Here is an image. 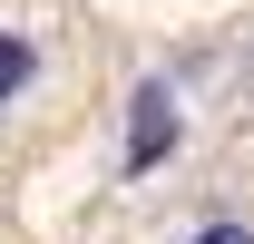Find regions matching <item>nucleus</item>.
<instances>
[{
    "instance_id": "f257e3e1",
    "label": "nucleus",
    "mask_w": 254,
    "mask_h": 244,
    "mask_svg": "<svg viewBox=\"0 0 254 244\" xmlns=\"http://www.w3.org/2000/svg\"><path fill=\"white\" fill-rule=\"evenodd\" d=\"M176 88H166V78H147V88L127 98V176H147V166H157L166 147H176Z\"/></svg>"
},
{
    "instance_id": "f03ea898",
    "label": "nucleus",
    "mask_w": 254,
    "mask_h": 244,
    "mask_svg": "<svg viewBox=\"0 0 254 244\" xmlns=\"http://www.w3.org/2000/svg\"><path fill=\"white\" fill-rule=\"evenodd\" d=\"M10 88H30V39L0 30V98H10Z\"/></svg>"
},
{
    "instance_id": "7ed1b4c3",
    "label": "nucleus",
    "mask_w": 254,
    "mask_h": 244,
    "mask_svg": "<svg viewBox=\"0 0 254 244\" xmlns=\"http://www.w3.org/2000/svg\"><path fill=\"white\" fill-rule=\"evenodd\" d=\"M186 244H254L245 225H205V235H186Z\"/></svg>"
}]
</instances>
